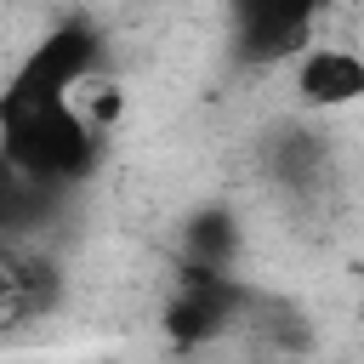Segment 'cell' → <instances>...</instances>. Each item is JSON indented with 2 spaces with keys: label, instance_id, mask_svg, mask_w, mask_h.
Masks as SVG:
<instances>
[{
  "label": "cell",
  "instance_id": "cell-1",
  "mask_svg": "<svg viewBox=\"0 0 364 364\" xmlns=\"http://www.w3.org/2000/svg\"><path fill=\"white\" fill-rule=\"evenodd\" d=\"M6 159L28 182H68L91 165V119L68 102H0Z\"/></svg>",
  "mask_w": 364,
  "mask_h": 364
},
{
  "label": "cell",
  "instance_id": "cell-2",
  "mask_svg": "<svg viewBox=\"0 0 364 364\" xmlns=\"http://www.w3.org/2000/svg\"><path fill=\"white\" fill-rule=\"evenodd\" d=\"M91 63H97L91 28L63 23V28H51V34L28 51V63L17 68V80H11V91H6L0 102H68V91L91 74Z\"/></svg>",
  "mask_w": 364,
  "mask_h": 364
},
{
  "label": "cell",
  "instance_id": "cell-3",
  "mask_svg": "<svg viewBox=\"0 0 364 364\" xmlns=\"http://www.w3.org/2000/svg\"><path fill=\"white\" fill-rule=\"evenodd\" d=\"M239 17V46L250 57H284L296 46H307V0H233Z\"/></svg>",
  "mask_w": 364,
  "mask_h": 364
},
{
  "label": "cell",
  "instance_id": "cell-4",
  "mask_svg": "<svg viewBox=\"0 0 364 364\" xmlns=\"http://www.w3.org/2000/svg\"><path fill=\"white\" fill-rule=\"evenodd\" d=\"M296 91L318 108H336V102H358L364 97V57L353 51H336V46H313L296 68Z\"/></svg>",
  "mask_w": 364,
  "mask_h": 364
},
{
  "label": "cell",
  "instance_id": "cell-5",
  "mask_svg": "<svg viewBox=\"0 0 364 364\" xmlns=\"http://www.w3.org/2000/svg\"><path fill=\"white\" fill-rule=\"evenodd\" d=\"M165 324H171V336H176V341H210V336L228 324V284H222V279H210V273H193V279H188V290L171 301Z\"/></svg>",
  "mask_w": 364,
  "mask_h": 364
},
{
  "label": "cell",
  "instance_id": "cell-6",
  "mask_svg": "<svg viewBox=\"0 0 364 364\" xmlns=\"http://www.w3.org/2000/svg\"><path fill=\"white\" fill-rule=\"evenodd\" d=\"M6 199H11V182L0 176V222H6Z\"/></svg>",
  "mask_w": 364,
  "mask_h": 364
},
{
  "label": "cell",
  "instance_id": "cell-7",
  "mask_svg": "<svg viewBox=\"0 0 364 364\" xmlns=\"http://www.w3.org/2000/svg\"><path fill=\"white\" fill-rule=\"evenodd\" d=\"M307 6H313V11H318V6H336V0H307Z\"/></svg>",
  "mask_w": 364,
  "mask_h": 364
}]
</instances>
